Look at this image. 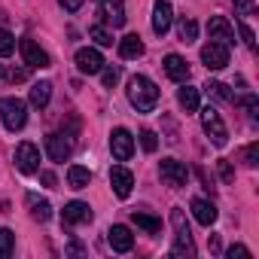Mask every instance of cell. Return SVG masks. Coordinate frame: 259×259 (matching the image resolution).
<instances>
[{"label":"cell","instance_id":"6da1fadb","mask_svg":"<svg viewBox=\"0 0 259 259\" xmlns=\"http://www.w3.org/2000/svg\"><path fill=\"white\" fill-rule=\"evenodd\" d=\"M128 101H132V107L138 110V113H153L156 110V104H159V89H156V82L150 79V76H144V73H138V76H132L128 79Z\"/></svg>","mask_w":259,"mask_h":259},{"label":"cell","instance_id":"7a4b0ae2","mask_svg":"<svg viewBox=\"0 0 259 259\" xmlns=\"http://www.w3.org/2000/svg\"><path fill=\"white\" fill-rule=\"evenodd\" d=\"M171 223H174V247H171V253L174 256H192L195 253V244H192V232H189L186 213L180 207L171 210Z\"/></svg>","mask_w":259,"mask_h":259},{"label":"cell","instance_id":"3957f363","mask_svg":"<svg viewBox=\"0 0 259 259\" xmlns=\"http://www.w3.org/2000/svg\"><path fill=\"white\" fill-rule=\"evenodd\" d=\"M0 119L10 132H22L28 122V104L22 98H4L0 101Z\"/></svg>","mask_w":259,"mask_h":259},{"label":"cell","instance_id":"277c9868","mask_svg":"<svg viewBox=\"0 0 259 259\" xmlns=\"http://www.w3.org/2000/svg\"><path fill=\"white\" fill-rule=\"evenodd\" d=\"M201 128H204V135L210 138L213 147H226L229 144V128H226L223 116L217 113V107H204L201 110Z\"/></svg>","mask_w":259,"mask_h":259},{"label":"cell","instance_id":"5b68a950","mask_svg":"<svg viewBox=\"0 0 259 259\" xmlns=\"http://www.w3.org/2000/svg\"><path fill=\"white\" fill-rule=\"evenodd\" d=\"M110 153L116 162H128L135 153V138L128 128H113V135H110Z\"/></svg>","mask_w":259,"mask_h":259},{"label":"cell","instance_id":"8992f818","mask_svg":"<svg viewBox=\"0 0 259 259\" xmlns=\"http://www.w3.org/2000/svg\"><path fill=\"white\" fill-rule=\"evenodd\" d=\"M201 64H204L207 70H223V67L229 64V46H226V43H217V40L204 43V46H201Z\"/></svg>","mask_w":259,"mask_h":259},{"label":"cell","instance_id":"52a82bcc","mask_svg":"<svg viewBox=\"0 0 259 259\" xmlns=\"http://www.w3.org/2000/svg\"><path fill=\"white\" fill-rule=\"evenodd\" d=\"M159 174H162V180H165L168 186H174V189H180V186L189 183V168H186L183 162H177V159H162Z\"/></svg>","mask_w":259,"mask_h":259},{"label":"cell","instance_id":"ba28073f","mask_svg":"<svg viewBox=\"0 0 259 259\" xmlns=\"http://www.w3.org/2000/svg\"><path fill=\"white\" fill-rule=\"evenodd\" d=\"M16 168L22 171V174H37L40 171V150L34 147V144H19L16 147Z\"/></svg>","mask_w":259,"mask_h":259},{"label":"cell","instance_id":"9c48e42d","mask_svg":"<svg viewBox=\"0 0 259 259\" xmlns=\"http://www.w3.org/2000/svg\"><path fill=\"white\" fill-rule=\"evenodd\" d=\"M73 61H76V70H79V73H89V76L101 73V67H104V55H101L98 49H92V46H85V49H76Z\"/></svg>","mask_w":259,"mask_h":259},{"label":"cell","instance_id":"30bf717a","mask_svg":"<svg viewBox=\"0 0 259 259\" xmlns=\"http://www.w3.org/2000/svg\"><path fill=\"white\" fill-rule=\"evenodd\" d=\"M110 186H113V192L119 198H128L132 189H135V174L128 171L125 165H116V168H110Z\"/></svg>","mask_w":259,"mask_h":259},{"label":"cell","instance_id":"8fae6325","mask_svg":"<svg viewBox=\"0 0 259 259\" xmlns=\"http://www.w3.org/2000/svg\"><path fill=\"white\" fill-rule=\"evenodd\" d=\"M19 52H22V58H25V64H28V67H37V70L49 67V55H46V52H43L31 37L19 40Z\"/></svg>","mask_w":259,"mask_h":259},{"label":"cell","instance_id":"7c38bea8","mask_svg":"<svg viewBox=\"0 0 259 259\" xmlns=\"http://www.w3.org/2000/svg\"><path fill=\"white\" fill-rule=\"evenodd\" d=\"M98 13L113 28H122L125 25V4H122V0H98Z\"/></svg>","mask_w":259,"mask_h":259},{"label":"cell","instance_id":"4fadbf2b","mask_svg":"<svg viewBox=\"0 0 259 259\" xmlns=\"http://www.w3.org/2000/svg\"><path fill=\"white\" fill-rule=\"evenodd\" d=\"M207 34H210V40H217V43H226V46L235 43V28H232L229 19H223V16H210Z\"/></svg>","mask_w":259,"mask_h":259},{"label":"cell","instance_id":"5bb4252c","mask_svg":"<svg viewBox=\"0 0 259 259\" xmlns=\"http://www.w3.org/2000/svg\"><path fill=\"white\" fill-rule=\"evenodd\" d=\"M171 22H174L171 4H168V0H156V7H153V31H156L159 37H165L168 28H171Z\"/></svg>","mask_w":259,"mask_h":259},{"label":"cell","instance_id":"9a60e30c","mask_svg":"<svg viewBox=\"0 0 259 259\" xmlns=\"http://www.w3.org/2000/svg\"><path fill=\"white\" fill-rule=\"evenodd\" d=\"M107 241H110V247L116 253H128V250L135 247V235H132V229H128V226H110Z\"/></svg>","mask_w":259,"mask_h":259},{"label":"cell","instance_id":"2e32d148","mask_svg":"<svg viewBox=\"0 0 259 259\" xmlns=\"http://www.w3.org/2000/svg\"><path fill=\"white\" fill-rule=\"evenodd\" d=\"M165 73L174 79V82H189V64H186V58L183 55H177V52H171V55H165Z\"/></svg>","mask_w":259,"mask_h":259},{"label":"cell","instance_id":"e0dca14e","mask_svg":"<svg viewBox=\"0 0 259 259\" xmlns=\"http://www.w3.org/2000/svg\"><path fill=\"white\" fill-rule=\"evenodd\" d=\"M61 220L67 226H79V223H89L92 220V207L85 201H67L64 210H61Z\"/></svg>","mask_w":259,"mask_h":259},{"label":"cell","instance_id":"ac0fdd59","mask_svg":"<svg viewBox=\"0 0 259 259\" xmlns=\"http://www.w3.org/2000/svg\"><path fill=\"white\" fill-rule=\"evenodd\" d=\"M70 141H64V135H49L46 138V153H49V159L52 162H64V159H70Z\"/></svg>","mask_w":259,"mask_h":259},{"label":"cell","instance_id":"d6986e66","mask_svg":"<svg viewBox=\"0 0 259 259\" xmlns=\"http://www.w3.org/2000/svg\"><path fill=\"white\" fill-rule=\"evenodd\" d=\"M192 217L201 226H213L217 223V204L207 201V198H192Z\"/></svg>","mask_w":259,"mask_h":259},{"label":"cell","instance_id":"ffe728a7","mask_svg":"<svg viewBox=\"0 0 259 259\" xmlns=\"http://www.w3.org/2000/svg\"><path fill=\"white\" fill-rule=\"evenodd\" d=\"M119 55L128 58V61H132V58H141V55H144V40H141L138 34L122 37V40H119Z\"/></svg>","mask_w":259,"mask_h":259},{"label":"cell","instance_id":"44dd1931","mask_svg":"<svg viewBox=\"0 0 259 259\" xmlns=\"http://www.w3.org/2000/svg\"><path fill=\"white\" fill-rule=\"evenodd\" d=\"M67 183H70V189H85L92 183V171L82 168V165H70L67 168Z\"/></svg>","mask_w":259,"mask_h":259},{"label":"cell","instance_id":"7402d4cb","mask_svg":"<svg viewBox=\"0 0 259 259\" xmlns=\"http://www.w3.org/2000/svg\"><path fill=\"white\" fill-rule=\"evenodd\" d=\"M49 98H52V82L43 79V82H34V85H31V104H34V107L43 110V107L49 104Z\"/></svg>","mask_w":259,"mask_h":259},{"label":"cell","instance_id":"603a6c76","mask_svg":"<svg viewBox=\"0 0 259 259\" xmlns=\"http://www.w3.org/2000/svg\"><path fill=\"white\" fill-rule=\"evenodd\" d=\"M183 89L177 92V101H180V107L186 110V113H195L198 110V89H192V85H186V82H180Z\"/></svg>","mask_w":259,"mask_h":259},{"label":"cell","instance_id":"cb8c5ba5","mask_svg":"<svg viewBox=\"0 0 259 259\" xmlns=\"http://www.w3.org/2000/svg\"><path fill=\"white\" fill-rule=\"evenodd\" d=\"M132 220L147 232V235H159L162 232V220H156V217H150V213H141V210H135L132 213Z\"/></svg>","mask_w":259,"mask_h":259},{"label":"cell","instance_id":"d4e9b609","mask_svg":"<svg viewBox=\"0 0 259 259\" xmlns=\"http://www.w3.org/2000/svg\"><path fill=\"white\" fill-rule=\"evenodd\" d=\"M28 204H31V217L37 223H46L52 217V204L49 201H37V195H28Z\"/></svg>","mask_w":259,"mask_h":259},{"label":"cell","instance_id":"484cf974","mask_svg":"<svg viewBox=\"0 0 259 259\" xmlns=\"http://www.w3.org/2000/svg\"><path fill=\"white\" fill-rule=\"evenodd\" d=\"M89 37H92L98 46H113V31H107L104 25H92V28H89Z\"/></svg>","mask_w":259,"mask_h":259},{"label":"cell","instance_id":"4316f807","mask_svg":"<svg viewBox=\"0 0 259 259\" xmlns=\"http://www.w3.org/2000/svg\"><path fill=\"white\" fill-rule=\"evenodd\" d=\"M13 250H16V235L10 229H0V259L13 256Z\"/></svg>","mask_w":259,"mask_h":259},{"label":"cell","instance_id":"83f0119b","mask_svg":"<svg viewBox=\"0 0 259 259\" xmlns=\"http://www.w3.org/2000/svg\"><path fill=\"white\" fill-rule=\"evenodd\" d=\"M204 92H207L210 98H217V101H232V98H235V95L229 92V85H226V82H207V85H204Z\"/></svg>","mask_w":259,"mask_h":259},{"label":"cell","instance_id":"f1b7e54d","mask_svg":"<svg viewBox=\"0 0 259 259\" xmlns=\"http://www.w3.org/2000/svg\"><path fill=\"white\" fill-rule=\"evenodd\" d=\"M195 37H198V25L192 19H180V40L183 43H192Z\"/></svg>","mask_w":259,"mask_h":259},{"label":"cell","instance_id":"f546056e","mask_svg":"<svg viewBox=\"0 0 259 259\" xmlns=\"http://www.w3.org/2000/svg\"><path fill=\"white\" fill-rule=\"evenodd\" d=\"M16 52V37L10 31H0V58H10Z\"/></svg>","mask_w":259,"mask_h":259},{"label":"cell","instance_id":"4dcf8cb0","mask_svg":"<svg viewBox=\"0 0 259 259\" xmlns=\"http://www.w3.org/2000/svg\"><path fill=\"white\" fill-rule=\"evenodd\" d=\"M141 147H144L147 153H156V150H159V138H156V132L144 128V132H141Z\"/></svg>","mask_w":259,"mask_h":259},{"label":"cell","instance_id":"1f68e13d","mask_svg":"<svg viewBox=\"0 0 259 259\" xmlns=\"http://www.w3.org/2000/svg\"><path fill=\"white\" fill-rule=\"evenodd\" d=\"M244 162H247L250 168H256V165H259V144H256V141L244 150Z\"/></svg>","mask_w":259,"mask_h":259},{"label":"cell","instance_id":"d6a6232c","mask_svg":"<svg viewBox=\"0 0 259 259\" xmlns=\"http://www.w3.org/2000/svg\"><path fill=\"white\" fill-rule=\"evenodd\" d=\"M241 104H244V110H247V116H250V119H256V116H259V101H256V95H247Z\"/></svg>","mask_w":259,"mask_h":259},{"label":"cell","instance_id":"836d02e7","mask_svg":"<svg viewBox=\"0 0 259 259\" xmlns=\"http://www.w3.org/2000/svg\"><path fill=\"white\" fill-rule=\"evenodd\" d=\"M256 10V0H235V13L238 16H250Z\"/></svg>","mask_w":259,"mask_h":259},{"label":"cell","instance_id":"e575fe53","mask_svg":"<svg viewBox=\"0 0 259 259\" xmlns=\"http://www.w3.org/2000/svg\"><path fill=\"white\" fill-rule=\"evenodd\" d=\"M101 79H104V85L110 89V85H116V79H119V70H116V67H101Z\"/></svg>","mask_w":259,"mask_h":259},{"label":"cell","instance_id":"d590c367","mask_svg":"<svg viewBox=\"0 0 259 259\" xmlns=\"http://www.w3.org/2000/svg\"><path fill=\"white\" fill-rule=\"evenodd\" d=\"M238 31H241V40H244V43H247V46H250V49H253V46H256V40H253V31H250V28H247V25H244V22H241V25H238Z\"/></svg>","mask_w":259,"mask_h":259},{"label":"cell","instance_id":"8d00e7d4","mask_svg":"<svg viewBox=\"0 0 259 259\" xmlns=\"http://www.w3.org/2000/svg\"><path fill=\"white\" fill-rule=\"evenodd\" d=\"M58 4H61V7H64L67 13H76V10H79V7L85 4V0H58Z\"/></svg>","mask_w":259,"mask_h":259},{"label":"cell","instance_id":"74e56055","mask_svg":"<svg viewBox=\"0 0 259 259\" xmlns=\"http://www.w3.org/2000/svg\"><path fill=\"white\" fill-rule=\"evenodd\" d=\"M229 259H235V256H250V250L247 247H241V244H235V247H229V253H226Z\"/></svg>","mask_w":259,"mask_h":259},{"label":"cell","instance_id":"f35d334b","mask_svg":"<svg viewBox=\"0 0 259 259\" xmlns=\"http://www.w3.org/2000/svg\"><path fill=\"white\" fill-rule=\"evenodd\" d=\"M220 171H223V180H226V183L235 177V174H232V168H229V162H220Z\"/></svg>","mask_w":259,"mask_h":259},{"label":"cell","instance_id":"ab89813d","mask_svg":"<svg viewBox=\"0 0 259 259\" xmlns=\"http://www.w3.org/2000/svg\"><path fill=\"white\" fill-rule=\"evenodd\" d=\"M40 180H43L46 186H55V174H52V171H43V174H40Z\"/></svg>","mask_w":259,"mask_h":259},{"label":"cell","instance_id":"60d3db41","mask_svg":"<svg viewBox=\"0 0 259 259\" xmlns=\"http://www.w3.org/2000/svg\"><path fill=\"white\" fill-rule=\"evenodd\" d=\"M10 76H13V79H16V82H22V79H25V70H13V73H10Z\"/></svg>","mask_w":259,"mask_h":259},{"label":"cell","instance_id":"b9f144b4","mask_svg":"<svg viewBox=\"0 0 259 259\" xmlns=\"http://www.w3.org/2000/svg\"><path fill=\"white\" fill-rule=\"evenodd\" d=\"M4 76H7V70H4V64H0V79H4Z\"/></svg>","mask_w":259,"mask_h":259}]
</instances>
